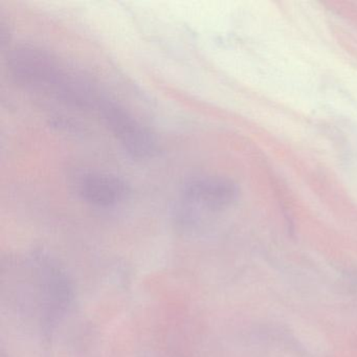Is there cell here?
<instances>
[{"mask_svg": "<svg viewBox=\"0 0 357 357\" xmlns=\"http://www.w3.org/2000/svg\"><path fill=\"white\" fill-rule=\"evenodd\" d=\"M181 197V215L193 218L199 212H216L231 206L237 197V188L221 177H197L185 183Z\"/></svg>", "mask_w": 357, "mask_h": 357, "instance_id": "7a4b0ae2", "label": "cell"}, {"mask_svg": "<svg viewBox=\"0 0 357 357\" xmlns=\"http://www.w3.org/2000/svg\"><path fill=\"white\" fill-rule=\"evenodd\" d=\"M100 110L108 128L129 155L139 160L153 155L155 139L132 114L112 102L102 104Z\"/></svg>", "mask_w": 357, "mask_h": 357, "instance_id": "3957f363", "label": "cell"}, {"mask_svg": "<svg viewBox=\"0 0 357 357\" xmlns=\"http://www.w3.org/2000/svg\"><path fill=\"white\" fill-rule=\"evenodd\" d=\"M76 188L81 199L99 208L116 206L129 194L126 181L109 173H85L77 181Z\"/></svg>", "mask_w": 357, "mask_h": 357, "instance_id": "277c9868", "label": "cell"}, {"mask_svg": "<svg viewBox=\"0 0 357 357\" xmlns=\"http://www.w3.org/2000/svg\"><path fill=\"white\" fill-rule=\"evenodd\" d=\"M9 72L16 82L26 89H54L58 95L73 80L50 52L33 45L14 47L9 56Z\"/></svg>", "mask_w": 357, "mask_h": 357, "instance_id": "6da1fadb", "label": "cell"}]
</instances>
